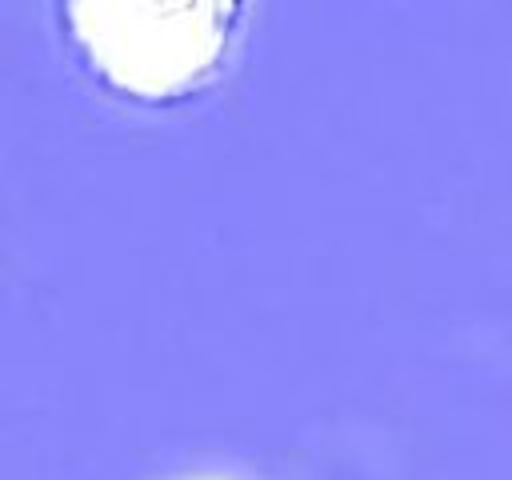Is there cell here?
Listing matches in <instances>:
<instances>
[{
	"instance_id": "1",
	"label": "cell",
	"mask_w": 512,
	"mask_h": 480,
	"mask_svg": "<svg viewBox=\"0 0 512 480\" xmlns=\"http://www.w3.org/2000/svg\"><path fill=\"white\" fill-rule=\"evenodd\" d=\"M64 32L88 72L132 100H180L228 60L240 4L180 0H76L60 8Z\"/></svg>"
}]
</instances>
